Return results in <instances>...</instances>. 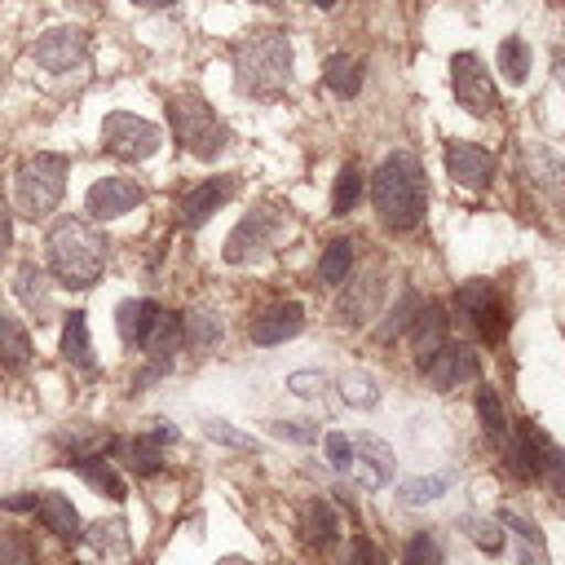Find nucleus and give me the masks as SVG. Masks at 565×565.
Wrapping results in <instances>:
<instances>
[{
  "label": "nucleus",
  "instance_id": "1",
  "mask_svg": "<svg viewBox=\"0 0 565 565\" xmlns=\"http://www.w3.org/2000/svg\"><path fill=\"white\" fill-rule=\"evenodd\" d=\"M371 203L380 225L388 230H415L428 203V181H424V163L411 150H393L375 177H371Z\"/></svg>",
  "mask_w": 565,
  "mask_h": 565
},
{
  "label": "nucleus",
  "instance_id": "2",
  "mask_svg": "<svg viewBox=\"0 0 565 565\" xmlns=\"http://www.w3.org/2000/svg\"><path fill=\"white\" fill-rule=\"evenodd\" d=\"M291 84L287 31H252L234 44V88L247 97H278Z\"/></svg>",
  "mask_w": 565,
  "mask_h": 565
},
{
  "label": "nucleus",
  "instance_id": "3",
  "mask_svg": "<svg viewBox=\"0 0 565 565\" xmlns=\"http://www.w3.org/2000/svg\"><path fill=\"white\" fill-rule=\"evenodd\" d=\"M44 247H49V269L66 287H93L106 269V238L84 216H62L49 230Z\"/></svg>",
  "mask_w": 565,
  "mask_h": 565
},
{
  "label": "nucleus",
  "instance_id": "4",
  "mask_svg": "<svg viewBox=\"0 0 565 565\" xmlns=\"http://www.w3.org/2000/svg\"><path fill=\"white\" fill-rule=\"evenodd\" d=\"M168 124H172L177 141H181L194 159H212V154H221L225 141H230L225 124L216 119V110H212L199 93H177V97H168Z\"/></svg>",
  "mask_w": 565,
  "mask_h": 565
},
{
  "label": "nucleus",
  "instance_id": "5",
  "mask_svg": "<svg viewBox=\"0 0 565 565\" xmlns=\"http://www.w3.org/2000/svg\"><path fill=\"white\" fill-rule=\"evenodd\" d=\"M66 172H71V159L66 154H31L22 168H18V181H13V194H18V207L22 216H49L66 190Z\"/></svg>",
  "mask_w": 565,
  "mask_h": 565
},
{
  "label": "nucleus",
  "instance_id": "6",
  "mask_svg": "<svg viewBox=\"0 0 565 565\" xmlns=\"http://www.w3.org/2000/svg\"><path fill=\"white\" fill-rule=\"evenodd\" d=\"M455 322H459L468 335L486 340V344L503 340V331H508V309H503V296L494 291V282H486V278L459 282V291H455Z\"/></svg>",
  "mask_w": 565,
  "mask_h": 565
},
{
  "label": "nucleus",
  "instance_id": "7",
  "mask_svg": "<svg viewBox=\"0 0 565 565\" xmlns=\"http://www.w3.org/2000/svg\"><path fill=\"white\" fill-rule=\"evenodd\" d=\"M102 146H106L115 159L137 163V159H150V154L163 146V132H159V124H150V119H141V115L110 110V115L102 119Z\"/></svg>",
  "mask_w": 565,
  "mask_h": 565
},
{
  "label": "nucleus",
  "instance_id": "8",
  "mask_svg": "<svg viewBox=\"0 0 565 565\" xmlns=\"http://www.w3.org/2000/svg\"><path fill=\"white\" fill-rule=\"evenodd\" d=\"M450 88H455V102H459L468 115H477V119H486L490 110H499L494 79H490L486 62H481L477 53H455V57H450Z\"/></svg>",
  "mask_w": 565,
  "mask_h": 565
},
{
  "label": "nucleus",
  "instance_id": "9",
  "mask_svg": "<svg viewBox=\"0 0 565 565\" xmlns=\"http://www.w3.org/2000/svg\"><path fill=\"white\" fill-rule=\"evenodd\" d=\"M31 57H35V66L49 71V75L79 71V66L88 62V35H84V26H53V31H44V35L35 40Z\"/></svg>",
  "mask_w": 565,
  "mask_h": 565
},
{
  "label": "nucleus",
  "instance_id": "10",
  "mask_svg": "<svg viewBox=\"0 0 565 565\" xmlns=\"http://www.w3.org/2000/svg\"><path fill=\"white\" fill-rule=\"evenodd\" d=\"M419 371L428 375V384H433L437 393H446V388H459V384L477 380L481 362H477L472 344H455V340H446L433 358H424V362H419Z\"/></svg>",
  "mask_w": 565,
  "mask_h": 565
},
{
  "label": "nucleus",
  "instance_id": "11",
  "mask_svg": "<svg viewBox=\"0 0 565 565\" xmlns=\"http://www.w3.org/2000/svg\"><path fill=\"white\" fill-rule=\"evenodd\" d=\"M159 428H150V433H137V437H119L110 450H115V459L128 468V472H137V477H154L159 468H163V441H172L177 437V428L172 424H163V419H154Z\"/></svg>",
  "mask_w": 565,
  "mask_h": 565
},
{
  "label": "nucleus",
  "instance_id": "12",
  "mask_svg": "<svg viewBox=\"0 0 565 565\" xmlns=\"http://www.w3.org/2000/svg\"><path fill=\"white\" fill-rule=\"evenodd\" d=\"M344 472H349L353 486H362V490H384L388 477H393V450H388V441H380V437H371V433H358V437H353V459H349Z\"/></svg>",
  "mask_w": 565,
  "mask_h": 565
},
{
  "label": "nucleus",
  "instance_id": "13",
  "mask_svg": "<svg viewBox=\"0 0 565 565\" xmlns=\"http://www.w3.org/2000/svg\"><path fill=\"white\" fill-rule=\"evenodd\" d=\"M274 238H278V221H274L269 212H247V216L234 225V234L225 238V260H230V265L256 260V256H265V252L274 247Z\"/></svg>",
  "mask_w": 565,
  "mask_h": 565
},
{
  "label": "nucleus",
  "instance_id": "14",
  "mask_svg": "<svg viewBox=\"0 0 565 565\" xmlns=\"http://www.w3.org/2000/svg\"><path fill=\"white\" fill-rule=\"evenodd\" d=\"M446 172L463 190H486L494 181V154L486 146H472V141H450L446 146Z\"/></svg>",
  "mask_w": 565,
  "mask_h": 565
},
{
  "label": "nucleus",
  "instance_id": "15",
  "mask_svg": "<svg viewBox=\"0 0 565 565\" xmlns=\"http://www.w3.org/2000/svg\"><path fill=\"white\" fill-rule=\"evenodd\" d=\"M141 203V185L132 177H97L84 194V207L97 216V221H115L124 212H132Z\"/></svg>",
  "mask_w": 565,
  "mask_h": 565
},
{
  "label": "nucleus",
  "instance_id": "16",
  "mask_svg": "<svg viewBox=\"0 0 565 565\" xmlns=\"http://www.w3.org/2000/svg\"><path fill=\"white\" fill-rule=\"evenodd\" d=\"M503 463L508 472H516L521 481H539L543 477V463H547V437L539 428H521V433H508L503 441Z\"/></svg>",
  "mask_w": 565,
  "mask_h": 565
},
{
  "label": "nucleus",
  "instance_id": "17",
  "mask_svg": "<svg viewBox=\"0 0 565 565\" xmlns=\"http://www.w3.org/2000/svg\"><path fill=\"white\" fill-rule=\"evenodd\" d=\"M234 190H238V177H234V172H221V177L199 181V185L181 199V221H185L190 230H199L212 212H221V207L234 199Z\"/></svg>",
  "mask_w": 565,
  "mask_h": 565
},
{
  "label": "nucleus",
  "instance_id": "18",
  "mask_svg": "<svg viewBox=\"0 0 565 565\" xmlns=\"http://www.w3.org/2000/svg\"><path fill=\"white\" fill-rule=\"evenodd\" d=\"M300 327H305V309L296 300H282V305H269L260 318H252L247 335L256 344H282V340L300 335Z\"/></svg>",
  "mask_w": 565,
  "mask_h": 565
},
{
  "label": "nucleus",
  "instance_id": "19",
  "mask_svg": "<svg viewBox=\"0 0 565 565\" xmlns=\"http://www.w3.org/2000/svg\"><path fill=\"white\" fill-rule=\"evenodd\" d=\"M35 516L44 521V530H53V534L66 539V543H79V539H84V521H79L75 503H71L66 494H57V490H40Z\"/></svg>",
  "mask_w": 565,
  "mask_h": 565
},
{
  "label": "nucleus",
  "instance_id": "20",
  "mask_svg": "<svg viewBox=\"0 0 565 565\" xmlns=\"http://www.w3.org/2000/svg\"><path fill=\"white\" fill-rule=\"evenodd\" d=\"M66 468H71V472H79L97 494H106V499H115V503H124V499H128V486H124V477L115 472V463H110L106 455H71V459H66Z\"/></svg>",
  "mask_w": 565,
  "mask_h": 565
},
{
  "label": "nucleus",
  "instance_id": "21",
  "mask_svg": "<svg viewBox=\"0 0 565 565\" xmlns=\"http://www.w3.org/2000/svg\"><path fill=\"white\" fill-rule=\"evenodd\" d=\"M300 539H305L309 547H318V552H327V547L340 539V516H335L331 499H309V503L300 508Z\"/></svg>",
  "mask_w": 565,
  "mask_h": 565
},
{
  "label": "nucleus",
  "instance_id": "22",
  "mask_svg": "<svg viewBox=\"0 0 565 565\" xmlns=\"http://www.w3.org/2000/svg\"><path fill=\"white\" fill-rule=\"evenodd\" d=\"M446 327H450L446 309H441L437 300H424V305H419V313H415V322H411V344H415L419 362H424V358H433V353L446 344Z\"/></svg>",
  "mask_w": 565,
  "mask_h": 565
},
{
  "label": "nucleus",
  "instance_id": "23",
  "mask_svg": "<svg viewBox=\"0 0 565 565\" xmlns=\"http://www.w3.org/2000/svg\"><path fill=\"white\" fill-rule=\"evenodd\" d=\"M159 305L154 300H124L119 309H115V327H119V340L124 344H132V349H141V340L150 335V327L159 322Z\"/></svg>",
  "mask_w": 565,
  "mask_h": 565
},
{
  "label": "nucleus",
  "instance_id": "24",
  "mask_svg": "<svg viewBox=\"0 0 565 565\" xmlns=\"http://www.w3.org/2000/svg\"><path fill=\"white\" fill-rule=\"evenodd\" d=\"M13 287H18V300L35 313V322H49V318H53V296H49V278H44L40 265L26 260V265L18 269V282H13Z\"/></svg>",
  "mask_w": 565,
  "mask_h": 565
},
{
  "label": "nucleus",
  "instance_id": "25",
  "mask_svg": "<svg viewBox=\"0 0 565 565\" xmlns=\"http://www.w3.org/2000/svg\"><path fill=\"white\" fill-rule=\"evenodd\" d=\"M322 84L335 93V97H358V88H362V62L353 57V53H331L327 62H322Z\"/></svg>",
  "mask_w": 565,
  "mask_h": 565
},
{
  "label": "nucleus",
  "instance_id": "26",
  "mask_svg": "<svg viewBox=\"0 0 565 565\" xmlns=\"http://www.w3.org/2000/svg\"><path fill=\"white\" fill-rule=\"evenodd\" d=\"M349 274H353V238H331L318 260V282L340 287V282H349Z\"/></svg>",
  "mask_w": 565,
  "mask_h": 565
},
{
  "label": "nucleus",
  "instance_id": "27",
  "mask_svg": "<svg viewBox=\"0 0 565 565\" xmlns=\"http://www.w3.org/2000/svg\"><path fill=\"white\" fill-rule=\"evenodd\" d=\"M62 358L75 362L79 371H93V340H88V322L84 313H66V327H62Z\"/></svg>",
  "mask_w": 565,
  "mask_h": 565
},
{
  "label": "nucleus",
  "instance_id": "28",
  "mask_svg": "<svg viewBox=\"0 0 565 565\" xmlns=\"http://www.w3.org/2000/svg\"><path fill=\"white\" fill-rule=\"evenodd\" d=\"M26 358H31V335H26V327H22L13 313L0 309V362H4L9 371H18V366H26Z\"/></svg>",
  "mask_w": 565,
  "mask_h": 565
},
{
  "label": "nucleus",
  "instance_id": "29",
  "mask_svg": "<svg viewBox=\"0 0 565 565\" xmlns=\"http://www.w3.org/2000/svg\"><path fill=\"white\" fill-rule=\"evenodd\" d=\"M221 340V318L216 313H207V309H190L185 318H181V344L185 349H212Z\"/></svg>",
  "mask_w": 565,
  "mask_h": 565
},
{
  "label": "nucleus",
  "instance_id": "30",
  "mask_svg": "<svg viewBox=\"0 0 565 565\" xmlns=\"http://www.w3.org/2000/svg\"><path fill=\"white\" fill-rule=\"evenodd\" d=\"M362 168H358V159H349L344 168H340V177H335V190H331V216H349L353 207H358V199H362Z\"/></svg>",
  "mask_w": 565,
  "mask_h": 565
},
{
  "label": "nucleus",
  "instance_id": "31",
  "mask_svg": "<svg viewBox=\"0 0 565 565\" xmlns=\"http://www.w3.org/2000/svg\"><path fill=\"white\" fill-rule=\"evenodd\" d=\"M459 530H463V539L477 543L486 556H499V552H503V521H494V516H463Z\"/></svg>",
  "mask_w": 565,
  "mask_h": 565
},
{
  "label": "nucleus",
  "instance_id": "32",
  "mask_svg": "<svg viewBox=\"0 0 565 565\" xmlns=\"http://www.w3.org/2000/svg\"><path fill=\"white\" fill-rule=\"evenodd\" d=\"M419 305H424V300H419V291H411V287H406V291L397 296V305L388 309V318L380 322V331H375V335H380V340H397L402 331H411V322H415Z\"/></svg>",
  "mask_w": 565,
  "mask_h": 565
},
{
  "label": "nucleus",
  "instance_id": "33",
  "mask_svg": "<svg viewBox=\"0 0 565 565\" xmlns=\"http://www.w3.org/2000/svg\"><path fill=\"white\" fill-rule=\"evenodd\" d=\"M84 539H88L102 556H115V561L128 556V525H124L119 516H115V521H97L93 530H84Z\"/></svg>",
  "mask_w": 565,
  "mask_h": 565
},
{
  "label": "nucleus",
  "instance_id": "34",
  "mask_svg": "<svg viewBox=\"0 0 565 565\" xmlns=\"http://www.w3.org/2000/svg\"><path fill=\"white\" fill-rule=\"evenodd\" d=\"M499 71H503L508 84H525V75H530V44L521 35H508L499 44Z\"/></svg>",
  "mask_w": 565,
  "mask_h": 565
},
{
  "label": "nucleus",
  "instance_id": "35",
  "mask_svg": "<svg viewBox=\"0 0 565 565\" xmlns=\"http://www.w3.org/2000/svg\"><path fill=\"white\" fill-rule=\"evenodd\" d=\"M477 415H481V428H486L494 441H503V437L512 433L508 411H503V402H499V393H494V388H481V393H477Z\"/></svg>",
  "mask_w": 565,
  "mask_h": 565
},
{
  "label": "nucleus",
  "instance_id": "36",
  "mask_svg": "<svg viewBox=\"0 0 565 565\" xmlns=\"http://www.w3.org/2000/svg\"><path fill=\"white\" fill-rule=\"evenodd\" d=\"M340 393H344V402L358 406V411L380 406V388H375V380H371L366 371H349V375H340Z\"/></svg>",
  "mask_w": 565,
  "mask_h": 565
},
{
  "label": "nucleus",
  "instance_id": "37",
  "mask_svg": "<svg viewBox=\"0 0 565 565\" xmlns=\"http://www.w3.org/2000/svg\"><path fill=\"white\" fill-rule=\"evenodd\" d=\"M402 565H441V543H437V534H428V530L411 534L406 547H402Z\"/></svg>",
  "mask_w": 565,
  "mask_h": 565
},
{
  "label": "nucleus",
  "instance_id": "38",
  "mask_svg": "<svg viewBox=\"0 0 565 565\" xmlns=\"http://www.w3.org/2000/svg\"><path fill=\"white\" fill-rule=\"evenodd\" d=\"M450 481H455V472H433V477L402 481V499H406V503H428V499H437L441 490H450Z\"/></svg>",
  "mask_w": 565,
  "mask_h": 565
},
{
  "label": "nucleus",
  "instance_id": "39",
  "mask_svg": "<svg viewBox=\"0 0 565 565\" xmlns=\"http://www.w3.org/2000/svg\"><path fill=\"white\" fill-rule=\"evenodd\" d=\"M0 565H35V547L22 530H0Z\"/></svg>",
  "mask_w": 565,
  "mask_h": 565
},
{
  "label": "nucleus",
  "instance_id": "40",
  "mask_svg": "<svg viewBox=\"0 0 565 565\" xmlns=\"http://www.w3.org/2000/svg\"><path fill=\"white\" fill-rule=\"evenodd\" d=\"M203 437H207V441H221V446H234V450H256V437L238 433V428L225 424V419H203Z\"/></svg>",
  "mask_w": 565,
  "mask_h": 565
},
{
  "label": "nucleus",
  "instance_id": "41",
  "mask_svg": "<svg viewBox=\"0 0 565 565\" xmlns=\"http://www.w3.org/2000/svg\"><path fill=\"white\" fill-rule=\"evenodd\" d=\"M322 450H327V463H331L335 472H344L349 459H353V437H344V433H327V437H322Z\"/></svg>",
  "mask_w": 565,
  "mask_h": 565
},
{
  "label": "nucleus",
  "instance_id": "42",
  "mask_svg": "<svg viewBox=\"0 0 565 565\" xmlns=\"http://www.w3.org/2000/svg\"><path fill=\"white\" fill-rule=\"evenodd\" d=\"M269 433L282 437V441H313L318 437V424H309V419H274Z\"/></svg>",
  "mask_w": 565,
  "mask_h": 565
},
{
  "label": "nucleus",
  "instance_id": "43",
  "mask_svg": "<svg viewBox=\"0 0 565 565\" xmlns=\"http://www.w3.org/2000/svg\"><path fill=\"white\" fill-rule=\"evenodd\" d=\"M539 481H547L565 499V450L561 446H547V463H543V477Z\"/></svg>",
  "mask_w": 565,
  "mask_h": 565
},
{
  "label": "nucleus",
  "instance_id": "44",
  "mask_svg": "<svg viewBox=\"0 0 565 565\" xmlns=\"http://www.w3.org/2000/svg\"><path fill=\"white\" fill-rule=\"evenodd\" d=\"M322 384H327L322 371H291V375H287V388H291L296 397H318Z\"/></svg>",
  "mask_w": 565,
  "mask_h": 565
},
{
  "label": "nucleus",
  "instance_id": "45",
  "mask_svg": "<svg viewBox=\"0 0 565 565\" xmlns=\"http://www.w3.org/2000/svg\"><path fill=\"white\" fill-rule=\"evenodd\" d=\"M344 565H384V552H380L371 539L358 534V539L349 543V552H344Z\"/></svg>",
  "mask_w": 565,
  "mask_h": 565
},
{
  "label": "nucleus",
  "instance_id": "46",
  "mask_svg": "<svg viewBox=\"0 0 565 565\" xmlns=\"http://www.w3.org/2000/svg\"><path fill=\"white\" fill-rule=\"evenodd\" d=\"M13 247V212H9V203L0 199V256Z\"/></svg>",
  "mask_w": 565,
  "mask_h": 565
},
{
  "label": "nucleus",
  "instance_id": "47",
  "mask_svg": "<svg viewBox=\"0 0 565 565\" xmlns=\"http://www.w3.org/2000/svg\"><path fill=\"white\" fill-rule=\"evenodd\" d=\"M35 499H40V494H31V490H18V494L0 499V508H4V512H26V508H35Z\"/></svg>",
  "mask_w": 565,
  "mask_h": 565
},
{
  "label": "nucleus",
  "instance_id": "48",
  "mask_svg": "<svg viewBox=\"0 0 565 565\" xmlns=\"http://www.w3.org/2000/svg\"><path fill=\"white\" fill-rule=\"evenodd\" d=\"M137 9H168V4H177V0H132Z\"/></svg>",
  "mask_w": 565,
  "mask_h": 565
},
{
  "label": "nucleus",
  "instance_id": "49",
  "mask_svg": "<svg viewBox=\"0 0 565 565\" xmlns=\"http://www.w3.org/2000/svg\"><path fill=\"white\" fill-rule=\"evenodd\" d=\"M556 84H561V88H565V49H561V53H556Z\"/></svg>",
  "mask_w": 565,
  "mask_h": 565
},
{
  "label": "nucleus",
  "instance_id": "50",
  "mask_svg": "<svg viewBox=\"0 0 565 565\" xmlns=\"http://www.w3.org/2000/svg\"><path fill=\"white\" fill-rule=\"evenodd\" d=\"M216 565H256V561H247V556H221Z\"/></svg>",
  "mask_w": 565,
  "mask_h": 565
},
{
  "label": "nucleus",
  "instance_id": "51",
  "mask_svg": "<svg viewBox=\"0 0 565 565\" xmlns=\"http://www.w3.org/2000/svg\"><path fill=\"white\" fill-rule=\"evenodd\" d=\"M313 4H318V9H331V4H335V0H313Z\"/></svg>",
  "mask_w": 565,
  "mask_h": 565
},
{
  "label": "nucleus",
  "instance_id": "52",
  "mask_svg": "<svg viewBox=\"0 0 565 565\" xmlns=\"http://www.w3.org/2000/svg\"><path fill=\"white\" fill-rule=\"evenodd\" d=\"M260 4H282V0H260Z\"/></svg>",
  "mask_w": 565,
  "mask_h": 565
},
{
  "label": "nucleus",
  "instance_id": "53",
  "mask_svg": "<svg viewBox=\"0 0 565 565\" xmlns=\"http://www.w3.org/2000/svg\"><path fill=\"white\" fill-rule=\"evenodd\" d=\"M141 565H150V561H141Z\"/></svg>",
  "mask_w": 565,
  "mask_h": 565
}]
</instances>
